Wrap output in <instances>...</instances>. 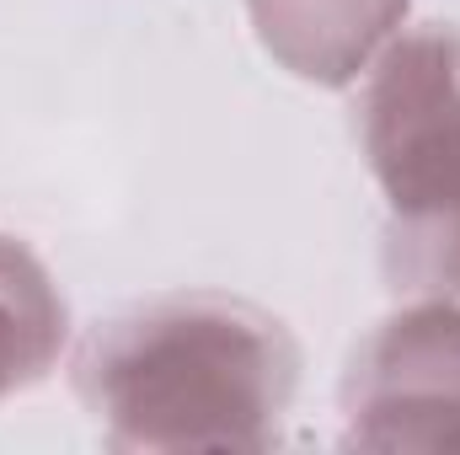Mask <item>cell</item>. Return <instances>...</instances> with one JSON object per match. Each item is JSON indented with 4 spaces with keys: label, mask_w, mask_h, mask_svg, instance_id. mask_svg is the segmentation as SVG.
Returning a JSON list of instances; mask_svg holds the SVG:
<instances>
[{
    "label": "cell",
    "mask_w": 460,
    "mask_h": 455,
    "mask_svg": "<svg viewBox=\"0 0 460 455\" xmlns=\"http://www.w3.org/2000/svg\"><path fill=\"white\" fill-rule=\"evenodd\" d=\"M279 317L230 295H161L81 343L75 386L118 451H262L295 397Z\"/></svg>",
    "instance_id": "1"
},
{
    "label": "cell",
    "mask_w": 460,
    "mask_h": 455,
    "mask_svg": "<svg viewBox=\"0 0 460 455\" xmlns=\"http://www.w3.org/2000/svg\"><path fill=\"white\" fill-rule=\"evenodd\" d=\"M364 76L358 134L385 193V279L412 300H460V32H396Z\"/></svg>",
    "instance_id": "2"
},
{
    "label": "cell",
    "mask_w": 460,
    "mask_h": 455,
    "mask_svg": "<svg viewBox=\"0 0 460 455\" xmlns=\"http://www.w3.org/2000/svg\"><path fill=\"white\" fill-rule=\"evenodd\" d=\"M348 445L460 451V306L412 300L358 343L343 380Z\"/></svg>",
    "instance_id": "3"
},
{
    "label": "cell",
    "mask_w": 460,
    "mask_h": 455,
    "mask_svg": "<svg viewBox=\"0 0 460 455\" xmlns=\"http://www.w3.org/2000/svg\"><path fill=\"white\" fill-rule=\"evenodd\" d=\"M257 43L311 86H353L407 22V0H246Z\"/></svg>",
    "instance_id": "4"
},
{
    "label": "cell",
    "mask_w": 460,
    "mask_h": 455,
    "mask_svg": "<svg viewBox=\"0 0 460 455\" xmlns=\"http://www.w3.org/2000/svg\"><path fill=\"white\" fill-rule=\"evenodd\" d=\"M70 317L49 268L0 230V402L43 380L65 348Z\"/></svg>",
    "instance_id": "5"
}]
</instances>
